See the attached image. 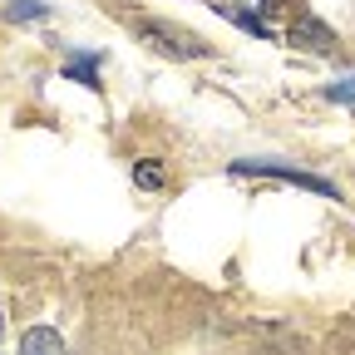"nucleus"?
Instances as JSON below:
<instances>
[{
  "label": "nucleus",
  "instance_id": "nucleus-10",
  "mask_svg": "<svg viewBox=\"0 0 355 355\" xmlns=\"http://www.w3.org/2000/svg\"><path fill=\"white\" fill-rule=\"evenodd\" d=\"M266 6H272V0H266Z\"/></svg>",
  "mask_w": 355,
  "mask_h": 355
},
{
  "label": "nucleus",
  "instance_id": "nucleus-5",
  "mask_svg": "<svg viewBox=\"0 0 355 355\" xmlns=\"http://www.w3.org/2000/svg\"><path fill=\"white\" fill-rule=\"evenodd\" d=\"M94 69H99V55H74V60L64 64V74H74V79H84L89 89H99V74H94Z\"/></svg>",
  "mask_w": 355,
  "mask_h": 355
},
{
  "label": "nucleus",
  "instance_id": "nucleus-7",
  "mask_svg": "<svg viewBox=\"0 0 355 355\" xmlns=\"http://www.w3.org/2000/svg\"><path fill=\"white\" fill-rule=\"evenodd\" d=\"M217 10H222V15H227L232 25H242V30H252V35H266V25H261V20H257L252 10H242V6H217Z\"/></svg>",
  "mask_w": 355,
  "mask_h": 355
},
{
  "label": "nucleus",
  "instance_id": "nucleus-1",
  "mask_svg": "<svg viewBox=\"0 0 355 355\" xmlns=\"http://www.w3.org/2000/svg\"><path fill=\"white\" fill-rule=\"evenodd\" d=\"M139 35L153 44V50L173 55V60H202V55H207V44H202L198 35H188V30H178V25H158V20H148V25H139Z\"/></svg>",
  "mask_w": 355,
  "mask_h": 355
},
{
  "label": "nucleus",
  "instance_id": "nucleus-8",
  "mask_svg": "<svg viewBox=\"0 0 355 355\" xmlns=\"http://www.w3.org/2000/svg\"><path fill=\"white\" fill-rule=\"evenodd\" d=\"M133 178H139V188H163V168H158L153 158H144V163H139V173H133Z\"/></svg>",
  "mask_w": 355,
  "mask_h": 355
},
{
  "label": "nucleus",
  "instance_id": "nucleus-3",
  "mask_svg": "<svg viewBox=\"0 0 355 355\" xmlns=\"http://www.w3.org/2000/svg\"><path fill=\"white\" fill-rule=\"evenodd\" d=\"M286 40L296 44V50H316V55L336 50V30H331V25H321L316 15H301V20L286 30Z\"/></svg>",
  "mask_w": 355,
  "mask_h": 355
},
{
  "label": "nucleus",
  "instance_id": "nucleus-4",
  "mask_svg": "<svg viewBox=\"0 0 355 355\" xmlns=\"http://www.w3.org/2000/svg\"><path fill=\"white\" fill-rule=\"evenodd\" d=\"M20 355H64V340H60V331H50V326H35V331H25Z\"/></svg>",
  "mask_w": 355,
  "mask_h": 355
},
{
  "label": "nucleus",
  "instance_id": "nucleus-2",
  "mask_svg": "<svg viewBox=\"0 0 355 355\" xmlns=\"http://www.w3.org/2000/svg\"><path fill=\"white\" fill-rule=\"evenodd\" d=\"M232 173H266V178H286V183H301V188H311V193H321V198H336V188L326 183V178H311V173H296V168H286V163H232Z\"/></svg>",
  "mask_w": 355,
  "mask_h": 355
},
{
  "label": "nucleus",
  "instance_id": "nucleus-6",
  "mask_svg": "<svg viewBox=\"0 0 355 355\" xmlns=\"http://www.w3.org/2000/svg\"><path fill=\"white\" fill-rule=\"evenodd\" d=\"M6 15H10V20H44V15H50V6H40V0H10Z\"/></svg>",
  "mask_w": 355,
  "mask_h": 355
},
{
  "label": "nucleus",
  "instance_id": "nucleus-9",
  "mask_svg": "<svg viewBox=\"0 0 355 355\" xmlns=\"http://www.w3.org/2000/svg\"><path fill=\"white\" fill-rule=\"evenodd\" d=\"M326 99H336V104H355V74H350V79H336V84L326 89Z\"/></svg>",
  "mask_w": 355,
  "mask_h": 355
}]
</instances>
